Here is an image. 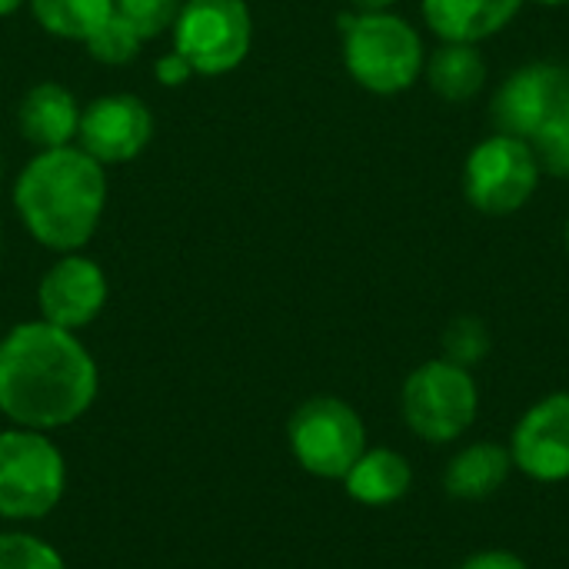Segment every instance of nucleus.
I'll return each instance as SVG.
<instances>
[{
  "label": "nucleus",
  "instance_id": "28",
  "mask_svg": "<svg viewBox=\"0 0 569 569\" xmlns=\"http://www.w3.org/2000/svg\"><path fill=\"white\" fill-rule=\"evenodd\" d=\"M533 3H543V7H567L569 0H533Z\"/></svg>",
  "mask_w": 569,
  "mask_h": 569
},
{
  "label": "nucleus",
  "instance_id": "9",
  "mask_svg": "<svg viewBox=\"0 0 569 569\" xmlns=\"http://www.w3.org/2000/svg\"><path fill=\"white\" fill-rule=\"evenodd\" d=\"M490 120L497 133L530 140L553 120H569V67L567 63H527L513 70L493 93Z\"/></svg>",
  "mask_w": 569,
  "mask_h": 569
},
{
  "label": "nucleus",
  "instance_id": "8",
  "mask_svg": "<svg viewBox=\"0 0 569 569\" xmlns=\"http://www.w3.org/2000/svg\"><path fill=\"white\" fill-rule=\"evenodd\" d=\"M540 177L543 170L527 140L493 133L470 150L463 167V193L483 217H510L530 203Z\"/></svg>",
  "mask_w": 569,
  "mask_h": 569
},
{
  "label": "nucleus",
  "instance_id": "11",
  "mask_svg": "<svg viewBox=\"0 0 569 569\" xmlns=\"http://www.w3.org/2000/svg\"><path fill=\"white\" fill-rule=\"evenodd\" d=\"M80 150H87L97 163H127L133 160L153 137V117L147 103L133 93H107L87 103L80 113Z\"/></svg>",
  "mask_w": 569,
  "mask_h": 569
},
{
  "label": "nucleus",
  "instance_id": "3",
  "mask_svg": "<svg viewBox=\"0 0 569 569\" xmlns=\"http://www.w3.org/2000/svg\"><path fill=\"white\" fill-rule=\"evenodd\" d=\"M343 63L350 77L380 97L403 93L417 83L427 63L420 33L397 13H343Z\"/></svg>",
  "mask_w": 569,
  "mask_h": 569
},
{
  "label": "nucleus",
  "instance_id": "2",
  "mask_svg": "<svg viewBox=\"0 0 569 569\" xmlns=\"http://www.w3.org/2000/svg\"><path fill=\"white\" fill-rule=\"evenodd\" d=\"M103 203V163L80 147L40 150L13 187V207L30 237L60 253H77L93 237Z\"/></svg>",
  "mask_w": 569,
  "mask_h": 569
},
{
  "label": "nucleus",
  "instance_id": "17",
  "mask_svg": "<svg viewBox=\"0 0 569 569\" xmlns=\"http://www.w3.org/2000/svg\"><path fill=\"white\" fill-rule=\"evenodd\" d=\"M423 70L430 90L447 103H467L487 83V60L477 43H440Z\"/></svg>",
  "mask_w": 569,
  "mask_h": 569
},
{
  "label": "nucleus",
  "instance_id": "1",
  "mask_svg": "<svg viewBox=\"0 0 569 569\" xmlns=\"http://www.w3.org/2000/svg\"><path fill=\"white\" fill-rule=\"evenodd\" d=\"M97 387V363L70 330L30 320L0 340V413L13 427L63 430L93 407Z\"/></svg>",
  "mask_w": 569,
  "mask_h": 569
},
{
  "label": "nucleus",
  "instance_id": "12",
  "mask_svg": "<svg viewBox=\"0 0 569 569\" xmlns=\"http://www.w3.org/2000/svg\"><path fill=\"white\" fill-rule=\"evenodd\" d=\"M37 307L40 320L77 333L87 323H93L107 307V277L90 257L67 253L43 273Z\"/></svg>",
  "mask_w": 569,
  "mask_h": 569
},
{
  "label": "nucleus",
  "instance_id": "20",
  "mask_svg": "<svg viewBox=\"0 0 569 569\" xmlns=\"http://www.w3.org/2000/svg\"><path fill=\"white\" fill-rule=\"evenodd\" d=\"M87 50H90V57L93 60H100V63H110V67H120V63H130L137 53H140V47H143V40H140V33L113 10L87 40Z\"/></svg>",
  "mask_w": 569,
  "mask_h": 569
},
{
  "label": "nucleus",
  "instance_id": "23",
  "mask_svg": "<svg viewBox=\"0 0 569 569\" xmlns=\"http://www.w3.org/2000/svg\"><path fill=\"white\" fill-rule=\"evenodd\" d=\"M530 150L543 173L569 180V120H553L543 130H537L530 140Z\"/></svg>",
  "mask_w": 569,
  "mask_h": 569
},
{
  "label": "nucleus",
  "instance_id": "24",
  "mask_svg": "<svg viewBox=\"0 0 569 569\" xmlns=\"http://www.w3.org/2000/svg\"><path fill=\"white\" fill-rule=\"evenodd\" d=\"M460 569H530L527 560H520L517 553L510 550H480L473 557H467Z\"/></svg>",
  "mask_w": 569,
  "mask_h": 569
},
{
  "label": "nucleus",
  "instance_id": "30",
  "mask_svg": "<svg viewBox=\"0 0 569 569\" xmlns=\"http://www.w3.org/2000/svg\"><path fill=\"white\" fill-rule=\"evenodd\" d=\"M0 160H3V157H0ZM0 170H3V163H0Z\"/></svg>",
  "mask_w": 569,
  "mask_h": 569
},
{
  "label": "nucleus",
  "instance_id": "15",
  "mask_svg": "<svg viewBox=\"0 0 569 569\" xmlns=\"http://www.w3.org/2000/svg\"><path fill=\"white\" fill-rule=\"evenodd\" d=\"M513 457L510 447H500L493 440H480L463 447L443 473V487L453 500H467V503H480L490 500L513 473Z\"/></svg>",
  "mask_w": 569,
  "mask_h": 569
},
{
  "label": "nucleus",
  "instance_id": "7",
  "mask_svg": "<svg viewBox=\"0 0 569 569\" xmlns=\"http://www.w3.org/2000/svg\"><path fill=\"white\" fill-rule=\"evenodd\" d=\"M250 43L253 17L243 0H183L173 20V50L203 77H220L240 67Z\"/></svg>",
  "mask_w": 569,
  "mask_h": 569
},
{
  "label": "nucleus",
  "instance_id": "10",
  "mask_svg": "<svg viewBox=\"0 0 569 569\" xmlns=\"http://www.w3.org/2000/svg\"><path fill=\"white\" fill-rule=\"evenodd\" d=\"M510 457L537 483L569 480V390L537 400L510 437Z\"/></svg>",
  "mask_w": 569,
  "mask_h": 569
},
{
  "label": "nucleus",
  "instance_id": "26",
  "mask_svg": "<svg viewBox=\"0 0 569 569\" xmlns=\"http://www.w3.org/2000/svg\"><path fill=\"white\" fill-rule=\"evenodd\" d=\"M360 13H377V10H390L397 0H353Z\"/></svg>",
  "mask_w": 569,
  "mask_h": 569
},
{
  "label": "nucleus",
  "instance_id": "6",
  "mask_svg": "<svg viewBox=\"0 0 569 569\" xmlns=\"http://www.w3.org/2000/svg\"><path fill=\"white\" fill-rule=\"evenodd\" d=\"M287 440L297 463L320 480H343L367 450V427L360 413L340 397L303 400L290 423Z\"/></svg>",
  "mask_w": 569,
  "mask_h": 569
},
{
  "label": "nucleus",
  "instance_id": "13",
  "mask_svg": "<svg viewBox=\"0 0 569 569\" xmlns=\"http://www.w3.org/2000/svg\"><path fill=\"white\" fill-rule=\"evenodd\" d=\"M523 0H420L427 27L443 43H480L507 30Z\"/></svg>",
  "mask_w": 569,
  "mask_h": 569
},
{
  "label": "nucleus",
  "instance_id": "25",
  "mask_svg": "<svg viewBox=\"0 0 569 569\" xmlns=\"http://www.w3.org/2000/svg\"><path fill=\"white\" fill-rule=\"evenodd\" d=\"M153 73H157V80H160L163 87H180V83H187V80L193 77V67L173 50V53H167V57L157 60Z\"/></svg>",
  "mask_w": 569,
  "mask_h": 569
},
{
  "label": "nucleus",
  "instance_id": "16",
  "mask_svg": "<svg viewBox=\"0 0 569 569\" xmlns=\"http://www.w3.org/2000/svg\"><path fill=\"white\" fill-rule=\"evenodd\" d=\"M343 487H347L350 500H357L363 507H393L410 493L413 467L403 453H397L390 447H373V450L360 453V460L343 477Z\"/></svg>",
  "mask_w": 569,
  "mask_h": 569
},
{
  "label": "nucleus",
  "instance_id": "18",
  "mask_svg": "<svg viewBox=\"0 0 569 569\" xmlns=\"http://www.w3.org/2000/svg\"><path fill=\"white\" fill-rule=\"evenodd\" d=\"M30 10L47 33L87 40L113 13V0H30Z\"/></svg>",
  "mask_w": 569,
  "mask_h": 569
},
{
  "label": "nucleus",
  "instance_id": "5",
  "mask_svg": "<svg viewBox=\"0 0 569 569\" xmlns=\"http://www.w3.org/2000/svg\"><path fill=\"white\" fill-rule=\"evenodd\" d=\"M400 410L403 423L420 440L453 443L473 427L480 413V390L467 367L450 360H427L403 380Z\"/></svg>",
  "mask_w": 569,
  "mask_h": 569
},
{
  "label": "nucleus",
  "instance_id": "22",
  "mask_svg": "<svg viewBox=\"0 0 569 569\" xmlns=\"http://www.w3.org/2000/svg\"><path fill=\"white\" fill-rule=\"evenodd\" d=\"M183 0H113V10L140 33V40H153L173 27Z\"/></svg>",
  "mask_w": 569,
  "mask_h": 569
},
{
  "label": "nucleus",
  "instance_id": "19",
  "mask_svg": "<svg viewBox=\"0 0 569 569\" xmlns=\"http://www.w3.org/2000/svg\"><path fill=\"white\" fill-rule=\"evenodd\" d=\"M493 340H490V330L480 317H453L443 330V360L457 363V367H467L473 370L477 363L487 360Z\"/></svg>",
  "mask_w": 569,
  "mask_h": 569
},
{
  "label": "nucleus",
  "instance_id": "21",
  "mask_svg": "<svg viewBox=\"0 0 569 569\" xmlns=\"http://www.w3.org/2000/svg\"><path fill=\"white\" fill-rule=\"evenodd\" d=\"M0 569H67V563L47 540L23 533V530H3Z\"/></svg>",
  "mask_w": 569,
  "mask_h": 569
},
{
  "label": "nucleus",
  "instance_id": "4",
  "mask_svg": "<svg viewBox=\"0 0 569 569\" xmlns=\"http://www.w3.org/2000/svg\"><path fill=\"white\" fill-rule=\"evenodd\" d=\"M63 490L67 463L47 433L27 427L0 430V520H43L57 510Z\"/></svg>",
  "mask_w": 569,
  "mask_h": 569
},
{
  "label": "nucleus",
  "instance_id": "27",
  "mask_svg": "<svg viewBox=\"0 0 569 569\" xmlns=\"http://www.w3.org/2000/svg\"><path fill=\"white\" fill-rule=\"evenodd\" d=\"M20 3H23V0H0V17H7V13L20 10Z\"/></svg>",
  "mask_w": 569,
  "mask_h": 569
},
{
  "label": "nucleus",
  "instance_id": "14",
  "mask_svg": "<svg viewBox=\"0 0 569 569\" xmlns=\"http://www.w3.org/2000/svg\"><path fill=\"white\" fill-rule=\"evenodd\" d=\"M17 120H20V133L33 147H40V150L70 147V140L80 130V107L67 87L43 80L27 90V97L20 100Z\"/></svg>",
  "mask_w": 569,
  "mask_h": 569
},
{
  "label": "nucleus",
  "instance_id": "29",
  "mask_svg": "<svg viewBox=\"0 0 569 569\" xmlns=\"http://www.w3.org/2000/svg\"><path fill=\"white\" fill-rule=\"evenodd\" d=\"M563 240H567V250H569V220H567V233H563Z\"/></svg>",
  "mask_w": 569,
  "mask_h": 569
}]
</instances>
